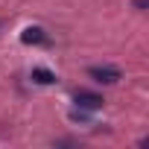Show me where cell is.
I'll return each instance as SVG.
<instances>
[{
	"instance_id": "6da1fadb",
	"label": "cell",
	"mask_w": 149,
	"mask_h": 149,
	"mask_svg": "<svg viewBox=\"0 0 149 149\" xmlns=\"http://www.w3.org/2000/svg\"><path fill=\"white\" fill-rule=\"evenodd\" d=\"M88 76L97 79V82H102V85H114L120 79V70L108 67V64H94V67H88Z\"/></svg>"
},
{
	"instance_id": "7a4b0ae2",
	"label": "cell",
	"mask_w": 149,
	"mask_h": 149,
	"mask_svg": "<svg viewBox=\"0 0 149 149\" xmlns=\"http://www.w3.org/2000/svg\"><path fill=\"white\" fill-rule=\"evenodd\" d=\"M76 105L79 108H88V111H94V108H102V97L100 94H94V91H76Z\"/></svg>"
},
{
	"instance_id": "3957f363",
	"label": "cell",
	"mask_w": 149,
	"mask_h": 149,
	"mask_svg": "<svg viewBox=\"0 0 149 149\" xmlns=\"http://www.w3.org/2000/svg\"><path fill=\"white\" fill-rule=\"evenodd\" d=\"M21 41H24V44H47V32H44L41 26H26V29L21 32Z\"/></svg>"
},
{
	"instance_id": "277c9868",
	"label": "cell",
	"mask_w": 149,
	"mask_h": 149,
	"mask_svg": "<svg viewBox=\"0 0 149 149\" xmlns=\"http://www.w3.org/2000/svg\"><path fill=\"white\" fill-rule=\"evenodd\" d=\"M32 82H38V85H53V82H56V73L47 70V67H32Z\"/></svg>"
}]
</instances>
